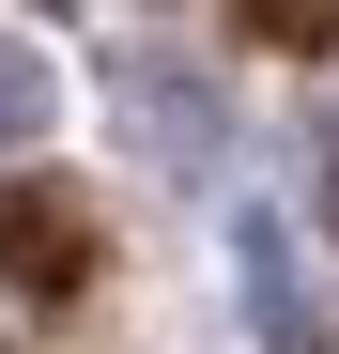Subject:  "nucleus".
Masks as SVG:
<instances>
[{
	"label": "nucleus",
	"instance_id": "2",
	"mask_svg": "<svg viewBox=\"0 0 339 354\" xmlns=\"http://www.w3.org/2000/svg\"><path fill=\"white\" fill-rule=\"evenodd\" d=\"M124 124L154 139V169H216V139H232V124H216V93H201L185 62H154V77L124 93Z\"/></svg>",
	"mask_w": 339,
	"mask_h": 354
},
{
	"label": "nucleus",
	"instance_id": "4",
	"mask_svg": "<svg viewBox=\"0 0 339 354\" xmlns=\"http://www.w3.org/2000/svg\"><path fill=\"white\" fill-rule=\"evenodd\" d=\"M46 108H62V77H46V46H16V31H0V139H31Z\"/></svg>",
	"mask_w": 339,
	"mask_h": 354
},
{
	"label": "nucleus",
	"instance_id": "1",
	"mask_svg": "<svg viewBox=\"0 0 339 354\" xmlns=\"http://www.w3.org/2000/svg\"><path fill=\"white\" fill-rule=\"evenodd\" d=\"M232 292H247L262 354H339L324 292H309V247H293V216H247V231H232Z\"/></svg>",
	"mask_w": 339,
	"mask_h": 354
},
{
	"label": "nucleus",
	"instance_id": "3",
	"mask_svg": "<svg viewBox=\"0 0 339 354\" xmlns=\"http://www.w3.org/2000/svg\"><path fill=\"white\" fill-rule=\"evenodd\" d=\"M77 262H93V231H77V201H62V185H31L16 216H0V277H31V292H77Z\"/></svg>",
	"mask_w": 339,
	"mask_h": 354
}]
</instances>
